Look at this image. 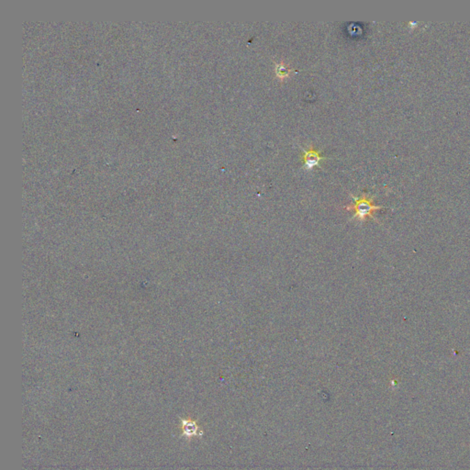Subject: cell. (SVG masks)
Instances as JSON below:
<instances>
[{
	"mask_svg": "<svg viewBox=\"0 0 470 470\" xmlns=\"http://www.w3.org/2000/svg\"><path fill=\"white\" fill-rule=\"evenodd\" d=\"M352 197L354 202L352 204L347 205L346 209L349 211H353V218H356L360 222H365L367 218H373V215L375 211L382 208L380 206H375L372 198H369L366 194H362L359 198H356L354 196Z\"/></svg>",
	"mask_w": 470,
	"mask_h": 470,
	"instance_id": "cell-1",
	"label": "cell"
},
{
	"mask_svg": "<svg viewBox=\"0 0 470 470\" xmlns=\"http://www.w3.org/2000/svg\"><path fill=\"white\" fill-rule=\"evenodd\" d=\"M302 155L301 160L303 162L304 167L307 169H312L315 167H320V163L325 157L321 154V151L315 149L314 146L310 145L309 149L305 150L302 148Z\"/></svg>",
	"mask_w": 470,
	"mask_h": 470,
	"instance_id": "cell-2",
	"label": "cell"
},
{
	"mask_svg": "<svg viewBox=\"0 0 470 470\" xmlns=\"http://www.w3.org/2000/svg\"><path fill=\"white\" fill-rule=\"evenodd\" d=\"M181 436L187 439L193 437L202 436L203 431L197 421L190 418H182L180 420Z\"/></svg>",
	"mask_w": 470,
	"mask_h": 470,
	"instance_id": "cell-3",
	"label": "cell"
},
{
	"mask_svg": "<svg viewBox=\"0 0 470 470\" xmlns=\"http://www.w3.org/2000/svg\"><path fill=\"white\" fill-rule=\"evenodd\" d=\"M275 76L278 79L285 80L288 77H290L292 69L285 62H280L275 65Z\"/></svg>",
	"mask_w": 470,
	"mask_h": 470,
	"instance_id": "cell-4",
	"label": "cell"
}]
</instances>
